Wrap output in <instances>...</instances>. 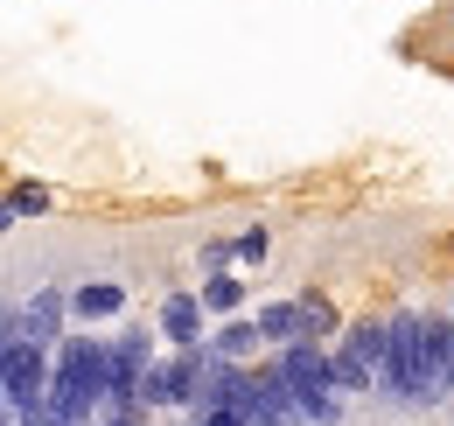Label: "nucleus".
I'll list each match as a JSON object with an SVG mask.
<instances>
[{
	"label": "nucleus",
	"instance_id": "9d476101",
	"mask_svg": "<svg viewBox=\"0 0 454 426\" xmlns=\"http://www.w3.org/2000/svg\"><path fill=\"white\" fill-rule=\"evenodd\" d=\"M294 406H301V420H342V398H336V384H322V391H301V398H294Z\"/></svg>",
	"mask_w": 454,
	"mask_h": 426
},
{
	"label": "nucleus",
	"instance_id": "0eeeda50",
	"mask_svg": "<svg viewBox=\"0 0 454 426\" xmlns=\"http://www.w3.org/2000/svg\"><path fill=\"white\" fill-rule=\"evenodd\" d=\"M259 343H301V301H273V308H259Z\"/></svg>",
	"mask_w": 454,
	"mask_h": 426
},
{
	"label": "nucleus",
	"instance_id": "f257e3e1",
	"mask_svg": "<svg viewBox=\"0 0 454 426\" xmlns=\"http://www.w3.org/2000/svg\"><path fill=\"white\" fill-rule=\"evenodd\" d=\"M329 377H336V391H371L385 377V321L342 328V350L329 357Z\"/></svg>",
	"mask_w": 454,
	"mask_h": 426
},
{
	"label": "nucleus",
	"instance_id": "423d86ee",
	"mask_svg": "<svg viewBox=\"0 0 454 426\" xmlns=\"http://www.w3.org/2000/svg\"><path fill=\"white\" fill-rule=\"evenodd\" d=\"M203 350H210L217 364H245V357H259V328H252V321H224Z\"/></svg>",
	"mask_w": 454,
	"mask_h": 426
},
{
	"label": "nucleus",
	"instance_id": "f03ea898",
	"mask_svg": "<svg viewBox=\"0 0 454 426\" xmlns=\"http://www.w3.org/2000/svg\"><path fill=\"white\" fill-rule=\"evenodd\" d=\"M203 371H210V350H182V357H168V364H147L140 371V384H133V398L140 406H189L196 391H203Z\"/></svg>",
	"mask_w": 454,
	"mask_h": 426
},
{
	"label": "nucleus",
	"instance_id": "dca6fc26",
	"mask_svg": "<svg viewBox=\"0 0 454 426\" xmlns=\"http://www.w3.org/2000/svg\"><path fill=\"white\" fill-rule=\"evenodd\" d=\"M0 426H14V420H7V398H0Z\"/></svg>",
	"mask_w": 454,
	"mask_h": 426
},
{
	"label": "nucleus",
	"instance_id": "39448f33",
	"mask_svg": "<svg viewBox=\"0 0 454 426\" xmlns=\"http://www.w3.org/2000/svg\"><path fill=\"white\" fill-rule=\"evenodd\" d=\"M63 308H77L84 321H106V315H119V308H126V287H119V280H84Z\"/></svg>",
	"mask_w": 454,
	"mask_h": 426
},
{
	"label": "nucleus",
	"instance_id": "f8f14e48",
	"mask_svg": "<svg viewBox=\"0 0 454 426\" xmlns=\"http://www.w3.org/2000/svg\"><path fill=\"white\" fill-rule=\"evenodd\" d=\"M266 252H273V238H266V224H259V231H245V238H231V259H252V266H259Z\"/></svg>",
	"mask_w": 454,
	"mask_h": 426
},
{
	"label": "nucleus",
	"instance_id": "7ed1b4c3",
	"mask_svg": "<svg viewBox=\"0 0 454 426\" xmlns=\"http://www.w3.org/2000/svg\"><path fill=\"white\" fill-rule=\"evenodd\" d=\"M57 321H63V294H57V287H43V294L14 315V328H21V343H35V350H43V343L57 335Z\"/></svg>",
	"mask_w": 454,
	"mask_h": 426
},
{
	"label": "nucleus",
	"instance_id": "6e6552de",
	"mask_svg": "<svg viewBox=\"0 0 454 426\" xmlns=\"http://www.w3.org/2000/svg\"><path fill=\"white\" fill-rule=\"evenodd\" d=\"M210 315H238L245 308V280H231V272H217V280H203V294H196Z\"/></svg>",
	"mask_w": 454,
	"mask_h": 426
},
{
	"label": "nucleus",
	"instance_id": "9b49d317",
	"mask_svg": "<svg viewBox=\"0 0 454 426\" xmlns=\"http://www.w3.org/2000/svg\"><path fill=\"white\" fill-rule=\"evenodd\" d=\"M7 210H14V217H35V210H50V189H43V182H21V189L7 196Z\"/></svg>",
	"mask_w": 454,
	"mask_h": 426
},
{
	"label": "nucleus",
	"instance_id": "4468645a",
	"mask_svg": "<svg viewBox=\"0 0 454 426\" xmlns=\"http://www.w3.org/2000/svg\"><path fill=\"white\" fill-rule=\"evenodd\" d=\"M203 266H210V272L231 266V238H210V245H203Z\"/></svg>",
	"mask_w": 454,
	"mask_h": 426
},
{
	"label": "nucleus",
	"instance_id": "1a4fd4ad",
	"mask_svg": "<svg viewBox=\"0 0 454 426\" xmlns=\"http://www.w3.org/2000/svg\"><path fill=\"white\" fill-rule=\"evenodd\" d=\"M315 335H336V308H329L322 294L301 301V343H315Z\"/></svg>",
	"mask_w": 454,
	"mask_h": 426
},
{
	"label": "nucleus",
	"instance_id": "ddd939ff",
	"mask_svg": "<svg viewBox=\"0 0 454 426\" xmlns=\"http://www.w3.org/2000/svg\"><path fill=\"white\" fill-rule=\"evenodd\" d=\"M196 426H245V413H224V406H196Z\"/></svg>",
	"mask_w": 454,
	"mask_h": 426
},
{
	"label": "nucleus",
	"instance_id": "20e7f679",
	"mask_svg": "<svg viewBox=\"0 0 454 426\" xmlns=\"http://www.w3.org/2000/svg\"><path fill=\"white\" fill-rule=\"evenodd\" d=\"M161 335H168L175 350H189V343L203 335V301H196V294H168V301H161Z\"/></svg>",
	"mask_w": 454,
	"mask_h": 426
},
{
	"label": "nucleus",
	"instance_id": "2eb2a0df",
	"mask_svg": "<svg viewBox=\"0 0 454 426\" xmlns=\"http://www.w3.org/2000/svg\"><path fill=\"white\" fill-rule=\"evenodd\" d=\"M7 224H14V210H7V203H0V231H7Z\"/></svg>",
	"mask_w": 454,
	"mask_h": 426
}]
</instances>
